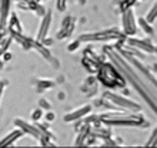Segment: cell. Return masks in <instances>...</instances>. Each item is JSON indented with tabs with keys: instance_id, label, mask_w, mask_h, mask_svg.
Instances as JSON below:
<instances>
[{
	"instance_id": "1",
	"label": "cell",
	"mask_w": 157,
	"mask_h": 148,
	"mask_svg": "<svg viewBox=\"0 0 157 148\" xmlns=\"http://www.w3.org/2000/svg\"><path fill=\"white\" fill-rule=\"evenodd\" d=\"M121 34L116 30H107V31H99L94 34H83L78 40L80 41H101L107 39H119Z\"/></svg>"
},
{
	"instance_id": "2",
	"label": "cell",
	"mask_w": 157,
	"mask_h": 148,
	"mask_svg": "<svg viewBox=\"0 0 157 148\" xmlns=\"http://www.w3.org/2000/svg\"><path fill=\"white\" fill-rule=\"evenodd\" d=\"M123 13V26H124V33L126 34H134L137 31V26H136V17L133 13V9H127Z\"/></svg>"
},
{
	"instance_id": "3",
	"label": "cell",
	"mask_w": 157,
	"mask_h": 148,
	"mask_svg": "<svg viewBox=\"0 0 157 148\" xmlns=\"http://www.w3.org/2000/svg\"><path fill=\"white\" fill-rule=\"evenodd\" d=\"M14 124H16L17 128H20L23 134H27V135H30V137H34V138H37V140L43 135L36 124H29V123H26V121H23V120H20V118H17L16 121H14Z\"/></svg>"
},
{
	"instance_id": "4",
	"label": "cell",
	"mask_w": 157,
	"mask_h": 148,
	"mask_svg": "<svg viewBox=\"0 0 157 148\" xmlns=\"http://www.w3.org/2000/svg\"><path fill=\"white\" fill-rule=\"evenodd\" d=\"M75 30V17L73 16H66L64 19L62 20V27L60 30L57 31V39H66V37H70L71 33Z\"/></svg>"
},
{
	"instance_id": "5",
	"label": "cell",
	"mask_w": 157,
	"mask_h": 148,
	"mask_svg": "<svg viewBox=\"0 0 157 148\" xmlns=\"http://www.w3.org/2000/svg\"><path fill=\"white\" fill-rule=\"evenodd\" d=\"M52 12L47 10L44 16L41 17V23H40V27H39V31H37V36H36V40L41 41L44 37L49 36V30H50V26H52Z\"/></svg>"
},
{
	"instance_id": "6",
	"label": "cell",
	"mask_w": 157,
	"mask_h": 148,
	"mask_svg": "<svg viewBox=\"0 0 157 148\" xmlns=\"http://www.w3.org/2000/svg\"><path fill=\"white\" fill-rule=\"evenodd\" d=\"M91 111V105H83V107H78L76 110H73L71 113L64 115V121L66 123H73V121H77V120L84 118L86 115H89V113Z\"/></svg>"
},
{
	"instance_id": "7",
	"label": "cell",
	"mask_w": 157,
	"mask_h": 148,
	"mask_svg": "<svg viewBox=\"0 0 157 148\" xmlns=\"http://www.w3.org/2000/svg\"><path fill=\"white\" fill-rule=\"evenodd\" d=\"M7 31L9 34H21L23 33V26L20 23V19L14 12L10 13L7 21Z\"/></svg>"
},
{
	"instance_id": "8",
	"label": "cell",
	"mask_w": 157,
	"mask_h": 148,
	"mask_svg": "<svg viewBox=\"0 0 157 148\" xmlns=\"http://www.w3.org/2000/svg\"><path fill=\"white\" fill-rule=\"evenodd\" d=\"M23 137V132H21L20 128H17V130H13L12 132H9L7 137H4L3 140L0 141V147H12L14 142H16L19 138Z\"/></svg>"
},
{
	"instance_id": "9",
	"label": "cell",
	"mask_w": 157,
	"mask_h": 148,
	"mask_svg": "<svg viewBox=\"0 0 157 148\" xmlns=\"http://www.w3.org/2000/svg\"><path fill=\"white\" fill-rule=\"evenodd\" d=\"M36 87H37V90L40 91H44V90H49V88H53L54 87V83L52 80H37L36 83Z\"/></svg>"
},
{
	"instance_id": "10",
	"label": "cell",
	"mask_w": 157,
	"mask_h": 148,
	"mask_svg": "<svg viewBox=\"0 0 157 148\" xmlns=\"http://www.w3.org/2000/svg\"><path fill=\"white\" fill-rule=\"evenodd\" d=\"M139 27L144 30L146 34H150V36L153 34V27L150 26V23L146 19H139Z\"/></svg>"
},
{
	"instance_id": "11",
	"label": "cell",
	"mask_w": 157,
	"mask_h": 148,
	"mask_svg": "<svg viewBox=\"0 0 157 148\" xmlns=\"http://www.w3.org/2000/svg\"><path fill=\"white\" fill-rule=\"evenodd\" d=\"M156 19H157V0L154 2L153 7L150 9V12H149V14H147V17H146V20L149 21V23H153Z\"/></svg>"
},
{
	"instance_id": "12",
	"label": "cell",
	"mask_w": 157,
	"mask_h": 148,
	"mask_svg": "<svg viewBox=\"0 0 157 148\" xmlns=\"http://www.w3.org/2000/svg\"><path fill=\"white\" fill-rule=\"evenodd\" d=\"M33 12H36V14H37V16H41V17H43L46 13H47V9L43 6V3H37Z\"/></svg>"
},
{
	"instance_id": "13",
	"label": "cell",
	"mask_w": 157,
	"mask_h": 148,
	"mask_svg": "<svg viewBox=\"0 0 157 148\" xmlns=\"http://www.w3.org/2000/svg\"><path fill=\"white\" fill-rule=\"evenodd\" d=\"M41 117H43V110H41L40 107H39L37 110L32 111V120H33L34 123H36V121H40Z\"/></svg>"
},
{
	"instance_id": "14",
	"label": "cell",
	"mask_w": 157,
	"mask_h": 148,
	"mask_svg": "<svg viewBox=\"0 0 157 148\" xmlns=\"http://www.w3.org/2000/svg\"><path fill=\"white\" fill-rule=\"evenodd\" d=\"M80 46H82V41L77 39V40L71 41V43H69V44H67V50H69V51H76Z\"/></svg>"
},
{
	"instance_id": "15",
	"label": "cell",
	"mask_w": 157,
	"mask_h": 148,
	"mask_svg": "<svg viewBox=\"0 0 157 148\" xmlns=\"http://www.w3.org/2000/svg\"><path fill=\"white\" fill-rule=\"evenodd\" d=\"M39 107L41 108V110H50V107H52V105H50V101L49 100H44V98H41L40 101H39Z\"/></svg>"
},
{
	"instance_id": "16",
	"label": "cell",
	"mask_w": 157,
	"mask_h": 148,
	"mask_svg": "<svg viewBox=\"0 0 157 148\" xmlns=\"http://www.w3.org/2000/svg\"><path fill=\"white\" fill-rule=\"evenodd\" d=\"M12 58H13V54L9 51V50H6L3 53V56H2V60H3V63H9V61H12Z\"/></svg>"
},
{
	"instance_id": "17",
	"label": "cell",
	"mask_w": 157,
	"mask_h": 148,
	"mask_svg": "<svg viewBox=\"0 0 157 148\" xmlns=\"http://www.w3.org/2000/svg\"><path fill=\"white\" fill-rule=\"evenodd\" d=\"M54 118H56V114H54V113H52L50 110L46 111V114H44V120L47 121V123H52V121H53Z\"/></svg>"
},
{
	"instance_id": "18",
	"label": "cell",
	"mask_w": 157,
	"mask_h": 148,
	"mask_svg": "<svg viewBox=\"0 0 157 148\" xmlns=\"http://www.w3.org/2000/svg\"><path fill=\"white\" fill-rule=\"evenodd\" d=\"M147 145H157V128L154 130L153 135L150 137V141L147 142Z\"/></svg>"
},
{
	"instance_id": "19",
	"label": "cell",
	"mask_w": 157,
	"mask_h": 148,
	"mask_svg": "<svg viewBox=\"0 0 157 148\" xmlns=\"http://www.w3.org/2000/svg\"><path fill=\"white\" fill-rule=\"evenodd\" d=\"M53 41H54L53 39H50V37L47 36V37H44V39L41 40V44H43V46H46V47H50V46L53 44Z\"/></svg>"
},
{
	"instance_id": "20",
	"label": "cell",
	"mask_w": 157,
	"mask_h": 148,
	"mask_svg": "<svg viewBox=\"0 0 157 148\" xmlns=\"http://www.w3.org/2000/svg\"><path fill=\"white\" fill-rule=\"evenodd\" d=\"M6 86H7V81H6V80L0 81V101H2V95H3V91H4V88H6Z\"/></svg>"
},
{
	"instance_id": "21",
	"label": "cell",
	"mask_w": 157,
	"mask_h": 148,
	"mask_svg": "<svg viewBox=\"0 0 157 148\" xmlns=\"http://www.w3.org/2000/svg\"><path fill=\"white\" fill-rule=\"evenodd\" d=\"M57 98L59 100H64L66 98V93H64V91H60V93L57 94Z\"/></svg>"
},
{
	"instance_id": "22",
	"label": "cell",
	"mask_w": 157,
	"mask_h": 148,
	"mask_svg": "<svg viewBox=\"0 0 157 148\" xmlns=\"http://www.w3.org/2000/svg\"><path fill=\"white\" fill-rule=\"evenodd\" d=\"M57 83H64V77H63V76L57 77Z\"/></svg>"
},
{
	"instance_id": "23",
	"label": "cell",
	"mask_w": 157,
	"mask_h": 148,
	"mask_svg": "<svg viewBox=\"0 0 157 148\" xmlns=\"http://www.w3.org/2000/svg\"><path fill=\"white\" fill-rule=\"evenodd\" d=\"M44 2H47V0H36V3H44Z\"/></svg>"
}]
</instances>
